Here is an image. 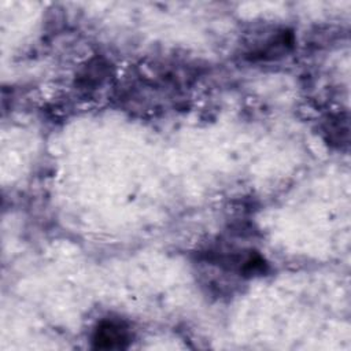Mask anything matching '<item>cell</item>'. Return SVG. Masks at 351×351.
Listing matches in <instances>:
<instances>
[{"label": "cell", "mask_w": 351, "mask_h": 351, "mask_svg": "<svg viewBox=\"0 0 351 351\" xmlns=\"http://www.w3.org/2000/svg\"><path fill=\"white\" fill-rule=\"evenodd\" d=\"M128 341L129 332L122 322L103 321L93 335V343L97 348H123Z\"/></svg>", "instance_id": "6da1fadb"}]
</instances>
